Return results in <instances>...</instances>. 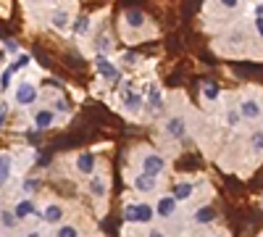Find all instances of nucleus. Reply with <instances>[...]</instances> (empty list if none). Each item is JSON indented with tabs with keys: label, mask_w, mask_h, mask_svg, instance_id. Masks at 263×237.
Here are the masks:
<instances>
[{
	"label": "nucleus",
	"mask_w": 263,
	"mask_h": 237,
	"mask_svg": "<svg viewBox=\"0 0 263 237\" xmlns=\"http://www.w3.org/2000/svg\"><path fill=\"white\" fill-rule=\"evenodd\" d=\"M124 219L126 224H142L147 227L153 219H156V208L147 200H137V203H126L124 206Z\"/></svg>",
	"instance_id": "1"
},
{
	"label": "nucleus",
	"mask_w": 263,
	"mask_h": 237,
	"mask_svg": "<svg viewBox=\"0 0 263 237\" xmlns=\"http://www.w3.org/2000/svg\"><path fill=\"white\" fill-rule=\"evenodd\" d=\"M166 158L158 153V150H145L140 156V174H147V177H163L166 174Z\"/></svg>",
	"instance_id": "2"
},
{
	"label": "nucleus",
	"mask_w": 263,
	"mask_h": 237,
	"mask_svg": "<svg viewBox=\"0 0 263 237\" xmlns=\"http://www.w3.org/2000/svg\"><path fill=\"white\" fill-rule=\"evenodd\" d=\"M237 111H239V116H242L245 121H258L260 119V111H263V103L255 95H245V98H239Z\"/></svg>",
	"instance_id": "3"
},
{
	"label": "nucleus",
	"mask_w": 263,
	"mask_h": 237,
	"mask_svg": "<svg viewBox=\"0 0 263 237\" xmlns=\"http://www.w3.org/2000/svg\"><path fill=\"white\" fill-rule=\"evenodd\" d=\"M37 98H40V90L34 82H21L16 87V95H13L16 105H21V108H29L32 103H37Z\"/></svg>",
	"instance_id": "4"
},
{
	"label": "nucleus",
	"mask_w": 263,
	"mask_h": 237,
	"mask_svg": "<svg viewBox=\"0 0 263 237\" xmlns=\"http://www.w3.org/2000/svg\"><path fill=\"white\" fill-rule=\"evenodd\" d=\"M95 69H98V74L105 82H119L121 79V69L108 56H95Z\"/></svg>",
	"instance_id": "5"
},
{
	"label": "nucleus",
	"mask_w": 263,
	"mask_h": 237,
	"mask_svg": "<svg viewBox=\"0 0 263 237\" xmlns=\"http://www.w3.org/2000/svg\"><path fill=\"white\" fill-rule=\"evenodd\" d=\"M153 208H156V216L158 219H174V216H177V211H179V203L177 200H174V195H171V192H168V195H161L156 203H153Z\"/></svg>",
	"instance_id": "6"
},
{
	"label": "nucleus",
	"mask_w": 263,
	"mask_h": 237,
	"mask_svg": "<svg viewBox=\"0 0 263 237\" xmlns=\"http://www.w3.org/2000/svg\"><path fill=\"white\" fill-rule=\"evenodd\" d=\"M163 129H166V135H168L171 140H182V137L187 135V119L179 116V114H174V116L166 119Z\"/></svg>",
	"instance_id": "7"
},
{
	"label": "nucleus",
	"mask_w": 263,
	"mask_h": 237,
	"mask_svg": "<svg viewBox=\"0 0 263 237\" xmlns=\"http://www.w3.org/2000/svg\"><path fill=\"white\" fill-rule=\"evenodd\" d=\"M124 27L126 29H145L147 27V16L140 8H126L124 11Z\"/></svg>",
	"instance_id": "8"
},
{
	"label": "nucleus",
	"mask_w": 263,
	"mask_h": 237,
	"mask_svg": "<svg viewBox=\"0 0 263 237\" xmlns=\"http://www.w3.org/2000/svg\"><path fill=\"white\" fill-rule=\"evenodd\" d=\"M142 108H145V95L129 90V93L124 95V111L132 114V116H137V114H142Z\"/></svg>",
	"instance_id": "9"
},
{
	"label": "nucleus",
	"mask_w": 263,
	"mask_h": 237,
	"mask_svg": "<svg viewBox=\"0 0 263 237\" xmlns=\"http://www.w3.org/2000/svg\"><path fill=\"white\" fill-rule=\"evenodd\" d=\"M132 187H135L137 192H142V195H150V192L158 190V179L147 177V174H137L135 179H132Z\"/></svg>",
	"instance_id": "10"
},
{
	"label": "nucleus",
	"mask_w": 263,
	"mask_h": 237,
	"mask_svg": "<svg viewBox=\"0 0 263 237\" xmlns=\"http://www.w3.org/2000/svg\"><path fill=\"white\" fill-rule=\"evenodd\" d=\"M87 192H90L95 200H103V198L108 195V182H105L100 174H92L90 182H87Z\"/></svg>",
	"instance_id": "11"
},
{
	"label": "nucleus",
	"mask_w": 263,
	"mask_h": 237,
	"mask_svg": "<svg viewBox=\"0 0 263 237\" xmlns=\"http://www.w3.org/2000/svg\"><path fill=\"white\" fill-rule=\"evenodd\" d=\"M171 195H174V200H177V203H184V200H190L195 195V185L190 179H179L177 185H174Z\"/></svg>",
	"instance_id": "12"
},
{
	"label": "nucleus",
	"mask_w": 263,
	"mask_h": 237,
	"mask_svg": "<svg viewBox=\"0 0 263 237\" xmlns=\"http://www.w3.org/2000/svg\"><path fill=\"white\" fill-rule=\"evenodd\" d=\"M55 124V111L53 108H40L34 114V126L37 129H50Z\"/></svg>",
	"instance_id": "13"
},
{
	"label": "nucleus",
	"mask_w": 263,
	"mask_h": 237,
	"mask_svg": "<svg viewBox=\"0 0 263 237\" xmlns=\"http://www.w3.org/2000/svg\"><path fill=\"white\" fill-rule=\"evenodd\" d=\"M77 171H82V174L92 177L95 174V156L92 153H79L77 156Z\"/></svg>",
	"instance_id": "14"
},
{
	"label": "nucleus",
	"mask_w": 263,
	"mask_h": 237,
	"mask_svg": "<svg viewBox=\"0 0 263 237\" xmlns=\"http://www.w3.org/2000/svg\"><path fill=\"white\" fill-rule=\"evenodd\" d=\"M11 171H13V158L8 153H0V187H6V182L11 179Z\"/></svg>",
	"instance_id": "15"
},
{
	"label": "nucleus",
	"mask_w": 263,
	"mask_h": 237,
	"mask_svg": "<svg viewBox=\"0 0 263 237\" xmlns=\"http://www.w3.org/2000/svg\"><path fill=\"white\" fill-rule=\"evenodd\" d=\"M42 219H45L48 224H58V222L63 219V206H58V203H48L45 211H42Z\"/></svg>",
	"instance_id": "16"
},
{
	"label": "nucleus",
	"mask_w": 263,
	"mask_h": 237,
	"mask_svg": "<svg viewBox=\"0 0 263 237\" xmlns=\"http://www.w3.org/2000/svg\"><path fill=\"white\" fill-rule=\"evenodd\" d=\"M145 103H147V108H150V111H158V108H163V90L153 84V87H150V95L145 98Z\"/></svg>",
	"instance_id": "17"
},
{
	"label": "nucleus",
	"mask_w": 263,
	"mask_h": 237,
	"mask_svg": "<svg viewBox=\"0 0 263 237\" xmlns=\"http://www.w3.org/2000/svg\"><path fill=\"white\" fill-rule=\"evenodd\" d=\"M200 95H203L208 103H216L218 98H221V87H218L216 82H203V84H200Z\"/></svg>",
	"instance_id": "18"
},
{
	"label": "nucleus",
	"mask_w": 263,
	"mask_h": 237,
	"mask_svg": "<svg viewBox=\"0 0 263 237\" xmlns=\"http://www.w3.org/2000/svg\"><path fill=\"white\" fill-rule=\"evenodd\" d=\"M192 219H195L197 224H211V222L216 219V211H213L211 206H200V208H195Z\"/></svg>",
	"instance_id": "19"
},
{
	"label": "nucleus",
	"mask_w": 263,
	"mask_h": 237,
	"mask_svg": "<svg viewBox=\"0 0 263 237\" xmlns=\"http://www.w3.org/2000/svg\"><path fill=\"white\" fill-rule=\"evenodd\" d=\"M13 213H16V216H18V222H21V219H27V216H32V213H34V203H32L29 198H24V200H18V203L13 206Z\"/></svg>",
	"instance_id": "20"
},
{
	"label": "nucleus",
	"mask_w": 263,
	"mask_h": 237,
	"mask_svg": "<svg viewBox=\"0 0 263 237\" xmlns=\"http://www.w3.org/2000/svg\"><path fill=\"white\" fill-rule=\"evenodd\" d=\"M50 21H53V27H55V29H66V27H69V21H71V16H69V11L58 8V11L50 13Z\"/></svg>",
	"instance_id": "21"
},
{
	"label": "nucleus",
	"mask_w": 263,
	"mask_h": 237,
	"mask_svg": "<svg viewBox=\"0 0 263 237\" xmlns=\"http://www.w3.org/2000/svg\"><path fill=\"white\" fill-rule=\"evenodd\" d=\"M0 222H3V227H6V229H13V227L18 224V216L13 213V208H11V211L6 208L3 213H0Z\"/></svg>",
	"instance_id": "22"
},
{
	"label": "nucleus",
	"mask_w": 263,
	"mask_h": 237,
	"mask_svg": "<svg viewBox=\"0 0 263 237\" xmlns=\"http://www.w3.org/2000/svg\"><path fill=\"white\" fill-rule=\"evenodd\" d=\"M13 69L11 66H6L3 69V74H0V93H8V87H11V79H13Z\"/></svg>",
	"instance_id": "23"
},
{
	"label": "nucleus",
	"mask_w": 263,
	"mask_h": 237,
	"mask_svg": "<svg viewBox=\"0 0 263 237\" xmlns=\"http://www.w3.org/2000/svg\"><path fill=\"white\" fill-rule=\"evenodd\" d=\"M250 148H253V153H263V129H258V132H253L250 137Z\"/></svg>",
	"instance_id": "24"
},
{
	"label": "nucleus",
	"mask_w": 263,
	"mask_h": 237,
	"mask_svg": "<svg viewBox=\"0 0 263 237\" xmlns=\"http://www.w3.org/2000/svg\"><path fill=\"white\" fill-rule=\"evenodd\" d=\"M55 237H79V229L74 224H61L55 229Z\"/></svg>",
	"instance_id": "25"
},
{
	"label": "nucleus",
	"mask_w": 263,
	"mask_h": 237,
	"mask_svg": "<svg viewBox=\"0 0 263 237\" xmlns=\"http://www.w3.org/2000/svg\"><path fill=\"white\" fill-rule=\"evenodd\" d=\"M29 61H32L29 56H24V53H18V56H16V61L11 63V69H13V71H18V69H24V66H29Z\"/></svg>",
	"instance_id": "26"
},
{
	"label": "nucleus",
	"mask_w": 263,
	"mask_h": 237,
	"mask_svg": "<svg viewBox=\"0 0 263 237\" xmlns=\"http://www.w3.org/2000/svg\"><path fill=\"white\" fill-rule=\"evenodd\" d=\"M53 111H55V114H71V105H69V100L58 98V100L53 103Z\"/></svg>",
	"instance_id": "27"
},
{
	"label": "nucleus",
	"mask_w": 263,
	"mask_h": 237,
	"mask_svg": "<svg viewBox=\"0 0 263 237\" xmlns=\"http://www.w3.org/2000/svg\"><path fill=\"white\" fill-rule=\"evenodd\" d=\"M239 121H242V116H239L237 108H232V111L227 114V124H229V126H239Z\"/></svg>",
	"instance_id": "28"
},
{
	"label": "nucleus",
	"mask_w": 263,
	"mask_h": 237,
	"mask_svg": "<svg viewBox=\"0 0 263 237\" xmlns=\"http://www.w3.org/2000/svg\"><path fill=\"white\" fill-rule=\"evenodd\" d=\"M218 6L221 8H227V11H234V8H239V3H242V0H216Z\"/></svg>",
	"instance_id": "29"
},
{
	"label": "nucleus",
	"mask_w": 263,
	"mask_h": 237,
	"mask_svg": "<svg viewBox=\"0 0 263 237\" xmlns=\"http://www.w3.org/2000/svg\"><path fill=\"white\" fill-rule=\"evenodd\" d=\"M253 29H255L258 40H263V16H255V19H253Z\"/></svg>",
	"instance_id": "30"
},
{
	"label": "nucleus",
	"mask_w": 263,
	"mask_h": 237,
	"mask_svg": "<svg viewBox=\"0 0 263 237\" xmlns=\"http://www.w3.org/2000/svg\"><path fill=\"white\" fill-rule=\"evenodd\" d=\"M87 27H90V19H87V16H82V19L77 21V24H74V32H84Z\"/></svg>",
	"instance_id": "31"
},
{
	"label": "nucleus",
	"mask_w": 263,
	"mask_h": 237,
	"mask_svg": "<svg viewBox=\"0 0 263 237\" xmlns=\"http://www.w3.org/2000/svg\"><path fill=\"white\" fill-rule=\"evenodd\" d=\"M6 50H8V53H13V56H18V45H16L13 40H6Z\"/></svg>",
	"instance_id": "32"
},
{
	"label": "nucleus",
	"mask_w": 263,
	"mask_h": 237,
	"mask_svg": "<svg viewBox=\"0 0 263 237\" xmlns=\"http://www.w3.org/2000/svg\"><path fill=\"white\" fill-rule=\"evenodd\" d=\"M6 114H8V103L3 100L0 103V126H3V121H6Z\"/></svg>",
	"instance_id": "33"
},
{
	"label": "nucleus",
	"mask_w": 263,
	"mask_h": 237,
	"mask_svg": "<svg viewBox=\"0 0 263 237\" xmlns=\"http://www.w3.org/2000/svg\"><path fill=\"white\" fill-rule=\"evenodd\" d=\"M121 58H124V63H126V66H132V63H137V56H135V53H124Z\"/></svg>",
	"instance_id": "34"
},
{
	"label": "nucleus",
	"mask_w": 263,
	"mask_h": 237,
	"mask_svg": "<svg viewBox=\"0 0 263 237\" xmlns=\"http://www.w3.org/2000/svg\"><path fill=\"white\" fill-rule=\"evenodd\" d=\"M37 187V179H24V187H21V190H24V192H32Z\"/></svg>",
	"instance_id": "35"
},
{
	"label": "nucleus",
	"mask_w": 263,
	"mask_h": 237,
	"mask_svg": "<svg viewBox=\"0 0 263 237\" xmlns=\"http://www.w3.org/2000/svg\"><path fill=\"white\" fill-rule=\"evenodd\" d=\"M147 237H166V232H163V229H156V227H153V229H147Z\"/></svg>",
	"instance_id": "36"
},
{
	"label": "nucleus",
	"mask_w": 263,
	"mask_h": 237,
	"mask_svg": "<svg viewBox=\"0 0 263 237\" xmlns=\"http://www.w3.org/2000/svg\"><path fill=\"white\" fill-rule=\"evenodd\" d=\"M24 237H42L40 232H29V234H24Z\"/></svg>",
	"instance_id": "37"
},
{
	"label": "nucleus",
	"mask_w": 263,
	"mask_h": 237,
	"mask_svg": "<svg viewBox=\"0 0 263 237\" xmlns=\"http://www.w3.org/2000/svg\"><path fill=\"white\" fill-rule=\"evenodd\" d=\"M260 208H263V195H260Z\"/></svg>",
	"instance_id": "38"
},
{
	"label": "nucleus",
	"mask_w": 263,
	"mask_h": 237,
	"mask_svg": "<svg viewBox=\"0 0 263 237\" xmlns=\"http://www.w3.org/2000/svg\"><path fill=\"white\" fill-rule=\"evenodd\" d=\"M260 121H263V111H260Z\"/></svg>",
	"instance_id": "39"
}]
</instances>
